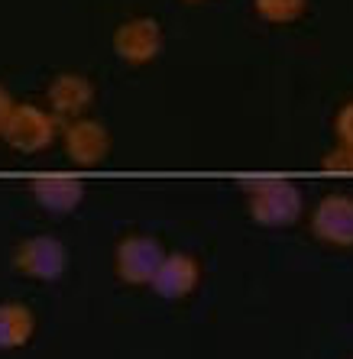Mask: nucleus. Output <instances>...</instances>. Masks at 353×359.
I'll list each match as a JSON object with an SVG mask.
<instances>
[{
    "instance_id": "nucleus-1",
    "label": "nucleus",
    "mask_w": 353,
    "mask_h": 359,
    "mask_svg": "<svg viewBox=\"0 0 353 359\" xmlns=\"http://www.w3.org/2000/svg\"><path fill=\"white\" fill-rule=\"evenodd\" d=\"M246 210L262 226H292L302 217V191L286 178H256L246 184Z\"/></svg>"
},
{
    "instance_id": "nucleus-2",
    "label": "nucleus",
    "mask_w": 353,
    "mask_h": 359,
    "mask_svg": "<svg viewBox=\"0 0 353 359\" xmlns=\"http://www.w3.org/2000/svg\"><path fill=\"white\" fill-rule=\"evenodd\" d=\"M59 136L55 114H46L36 104H17L4 130V142L17 152H42L49 149Z\"/></svg>"
},
{
    "instance_id": "nucleus-3",
    "label": "nucleus",
    "mask_w": 353,
    "mask_h": 359,
    "mask_svg": "<svg viewBox=\"0 0 353 359\" xmlns=\"http://www.w3.org/2000/svg\"><path fill=\"white\" fill-rule=\"evenodd\" d=\"M166 250L152 236H124L114 250V272L124 285H152Z\"/></svg>"
},
{
    "instance_id": "nucleus-4",
    "label": "nucleus",
    "mask_w": 353,
    "mask_h": 359,
    "mask_svg": "<svg viewBox=\"0 0 353 359\" xmlns=\"http://www.w3.org/2000/svg\"><path fill=\"white\" fill-rule=\"evenodd\" d=\"M68 252L55 236H29L13 250V269L39 282H55L65 276Z\"/></svg>"
},
{
    "instance_id": "nucleus-5",
    "label": "nucleus",
    "mask_w": 353,
    "mask_h": 359,
    "mask_svg": "<svg viewBox=\"0 0 353 359\" xmlns=\"http://www.w3.org/2000/svg\"><path fill=\"white\" fill-rule=\"evenodd\" d=\"M114 52L126 65H149L162 52V29L152 17H133L114 29Z\"/></svg>"
},
{
    "instance_id": "nucleus-6",
    "label": "nucleus",
    "mask_w": 353,
    "mask_h": 359,
    "mask_svg": "<svg viewBox=\"0 0 353 359\" xmlns=\"http://www.w3.org/2000/svg\"><path fill=\"white\" fill-rule=\"evenodd\" d=\"M312 233L328 246L350 250L353 246V198L350 194H328L312 210Z\"/></svg>"
},
{
    "instance_id": "nucleus-7",
    "label": "nucleus",
    "mask_w": 353,
    "mask_h": 359,
    "mask_svg": "<svg viewBox=\"0 0 353 359\" xmlns=\"http://www.w3.org/2000/svg\"><path fill=\"white\" fill-rule=\"evenodd\" d=\"M62 142H65V156L75 162L78 168L101 165L110 152L107 126L98 123V120H88V117L68 120V126L62 130Z\"/></svg>"
},
{
    "instance_id": "nucleus-8",
    "label": "nucleus",
    "mask_w": 353,
    "mask_h": 359,
    "mask_svg": "<svg viewBox=\"0 0 353 359\" xmlns=\"http://www.w3.org/2000/svg\"><path fill=\"white\" fill-rule=\"evenodd\" d=\"M46 100H49V107L55 117L78 120V117H84L88 107L94 104V84L84 75H78V72H62V75H55L49 81Z\"/></svg>"
},
{
    "instance_id": "nucleus-9",
    "label": "nucleus",
    "mask_w": 353,
    "mask_h": 359,
    "mask_svg": "<svg viewBox=\"0 0 353 359\" xmlns=\"http://www.w3.org/2000/svg\"><path fill=\"white\" fill-rule=\"evenodd\" d=\"M198 282H201V266H198L194 256H188V252H166V259H162L149 288L159 298L182 301L198 288Z\"/></svg>"
},
{
    "instance_id": "nucleus-10",
    "label": "nucleus",
    "mask_w": 353,
    "mask_h": 359,
    "mask_svg": "<svg viewBox=\"0 0 353 359\" xmlns=\"http://www.w3.org/2000/svg\"><path fill=\"white\" fill-rule=\"evenodd\" d=\"M36 204L49 214H75L84 201V184L72 175H39L29 182Z\"/></svg>"
},
{
    "instance_id": "nucleus-11",
    "label": "nucleus",
    "mask_w": 353,
    "mask_h": 359,
    "mask_svg": "<svg viewBox=\"0 0 353 359\" xmlns=\"http://www.w3.org/2000/svg\"><path fill=\"white\" fill-rule=\"evenodd\" d=\"M36 330L33 311L20 301H4L0 304V350H20L29 343Z\"/></svg>"
},
{
    "instance_id": "nucleus-12",
    "label": "nucleus",
    "mask_w": 353,
    "mask_h": 359,
    "mask_svg": "<svg viewBox=\"0 0 353 359\" xmlns=\"http://www.w3.org/2000/svg\"><path fill=\"white\" fill-rule=\"evenodd\" d=\"M253 7L266 23H295L308 10V0H253Z\"/></svg>"
},
{
    "instance_id": "nucleus-13",
    "label": "nucleus",
    "mask_w": 353,
    "mask_h": 359,
    "mask_svg": "<svg viewBox=\"0 0 353 359\" xmlns=\"http://www.w3.org/2000/svg\"><path fill=\"white\" fill-rule=\"evenodd\" d=\"M321 168H324V172H331V175H353V146L337 142L331 152H324Z\"/></svg>"
},
{
    "instance_id": "nucleus-14",
    "label": "nucleus",
    "mask_w": 353,
    "mask_h": 359,
    "mask_svg": "<svg viewBox=\"0 0 353 359\" xmlns=\"http://www.w3.org/2000/svg\"><path fill=\"white\" fill-rule=\"evenodd\" d=\"M334 133H337V142H344V146H353V97L347 100L340 114L334 120Z\"/></svg>"
},
{
    "instance_id": "nucleus-15",
    "label": "nucleus",
    "mask_w": 353,
    "mask_h": 359,
    "mask_svg": "<svg viewBox=\"0 0 353 359\" xmlns=\"http://www.w3.org/2000/svg\"><path fill=\"white\" fill-rule=\"evenodd\" d=\"M13 107H17V100L10 97V91L0 84V140H4V130H7V120L13 114Z\"/></svg>"
},
{
    "instance_id": "nucleus-16",
    "label": "nucleus",
    "mask_w": 353,
    "mask_h": 359,
    "mask_svg": "<svg viewBox=\"0 0 353 359\" xmlns=\"http://www.w3.org/2000/svg\"><path fill=\"white\" fill-rule=\"evenodd\" d=\"M188 4H201V0H188Z\"/></svg>"
}]
</instances>
